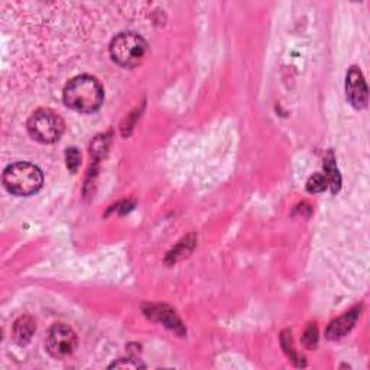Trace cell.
I'll return each mask as SVG.
<instances>
[{
    "label": "cell",
    "instance_id": "cell-1",
    "mask_svg": "<svg viewBox=\"0 0 370 370\" xmlns=\"http://www.w3.org/2000/svg\"><path fill=\"white\" fill-rule=\"evenodd\" d=\"M62 97L67 107L80 113H93L102 107L105 91L96 77L82 74L67 82Z\"/></svg>",
    "mask_w": 370,
    "mask_h": 370
},
{
    "label": "cell",
    "instance_id": "cell-2",
    "mask_svg": "<svg viewBox=\"0 0 370 370\" xmlns=\"http://www.w3.org/2000/svg\"><path fill=\"white\" fill-rule=\"evenodd\" d=\"M5 188L18 197H28L38 193L44 185V174L30 162H15L3 171Z\"/></svg>",
    "mask_w": 370,
    "mask_h": 370
},
{
    "label": "cell",
    "instance_id": "cell-3",
    "mask_svg": "<svg viewBox=\"0 0 370 370\" xmlns=\"http://www.w3.org/2000/svg\"><path fill=\"white\" fill-rule=\"evenodd\" d=\"M110 57L123 69H134L143 62L148 44L134 32H122L116 35L110 42Z\"/></svg>",
    "mask_w": 370,
    "mask_h": 370
},
{
    "label": "cell",
    "instance_id": "cell-4",
    "mask_svg": "<svg viewBox=\"0 0 370 370\" xmlns=\"http://www.w3.org/2000/svg\"><path fill=\"white\" fill-rule=\"evenodd\" d=\"M26 127L30 138L41 143H54L60 141L65 130L61 116L51 109H38L33 112Z\"/></svg>",
    "mask_w": 370,
    "mask_h": 370
},
{
    "label": "cell",
    "instance_id": "cell-5",
    "mask_svg": "<svg viewBox=\"0 0 370 370\" xmlns=\"http://www.w3.org/2000/svg\"><path fill=\"white\" fill-rule=\"evenodd\" d=\"M77 347L76 333L65 324H54L46 335V350L55 359L71 356Z\"/></svg>",
    "mask_w": 370,
    "mask_h": 370
},
{
    "label": "cell",
    "instance_id": "cell-6",
    "mask_svg": "<svg viewBox=\"0 0 370 370\" xmlns=\"http://www.w3.org/2000/svg\"><path fill=\"white\" fill-rule=\"evenodd\" d=\"M346 94L355 109H364L367 106V86L359 67H351L347 73Z\"/></svg>",
    "mask_w": 370,
    "mask_h": 370
},
{
    "label": "cell",
    "instance_id": "cell-7",
    "mask_svg": "<svg viewBox=\"0 0 370 370\" xmlns=\"http://www.w3.org/2000/svg\"><path fill=\"white\" fill-rule=\"evenodd\" d=\"M358 319V312L351 311L343 317H340L337 321L331 323V326L327 330V337L328 339H339L343 337L346 333H349L351 330V327L355 326Z\"/></svg>",
    "mask_w": 370,
    "mask_h": 370
},
{
    "label": "cell",
    "instance_id": "cell-8",
    "mask_svg": "<svg viewBox=\"0 0 370 370\" xmlns=\"http://www.w3.org/2000/svg\"><path fill=\"white\" fill-rule=\"evenodd\" d=\"M35 328V321L30 317H22L13 326V337L19 344H26L30 340Z\"/></svg>",
    "mask_w": 370,
    "mask_h": 370
},
{
    "label": "cell",
    "instance_id": "cell-9",
    "mask_svg": "<svg viewBox=\"0 0 370 370\" xmlns=\"http://www.w3.org/2000/svg\"><path fill=\"white\" fill-rule=\"evenodd\" d=\"M327 178L323 174H314L308 182H307V190L308 193L317 194V193H323L327 188Z\"/></svg>",
    "mask_w": 370,
    "mask_h": 370
},
{
    "label": "cell",
    "instance_id": "cell-10",
    "mask_svg": "<svg viewBox=\"0 0 370 370\" xmlns=\"http://www.w3.org/2000/svg\"><path fill=\"white\" fill-rule=\"evenodd\" d=\"M324 175L327 178V182L331 184L333 191H337L340 187V177L337 174V170H335V164H334L333 158H330V161L326 162V174Z\"/></svg>",
    "mask_w": 370,
    "mask_h": 370
},
{
    "label": "cell",
    "instance_id": "cell-11",
    "mask_svg": "<svg viewBox=\"0 0 370 370\" xmlns=\"http://www.w3.org/2000/svg\"><path fill=\"white\" fill-rule=\"evenodd\" d=\"M65 158H67V166H69V170L71 173H77L81 164L80 150L77 148H69L65 152Z\"/></svg>",
    "mask_w": 370,
    "mask_h": 370
},
{
    "label": "cell",
    "instance_id": "cell-12",
    "mask_svg": "<svg viewBox=\"0 0 370 370\" xmlns=\"http://www.w3.org/2000/svg\"><path fill=\"white\" fill-rule=\"evenodd\" d=\"M110 367H130V369H136V367H141V363L138 362H127V363H123L122 360L121 362H114Z\"/></svg>",
    "mask_w": 370,
    "mask_h": 370
}]
</instances>
